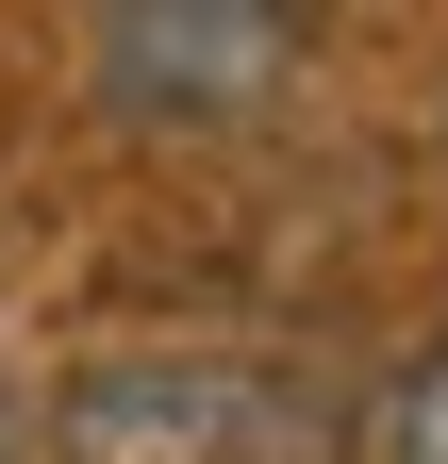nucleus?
Wrapping results in <instances>:
<instances>
[{"label": "nucleus", "mask_w": 448, "mask_h": 464, "mask_svg": "<svg viewBox=\"0 0 448 464\" xmlns=\"http://www.w3.org/2000/svg\"><path fill=\"white\" fill-rule=\"evenodd\" d=\"M0 464H50V448H34V415H17V398H0Z\"/></svg>", "instance_id": "obj_3"}, {"label": "nucleus", "mask_w": 448, "mask_h": 464, "mask_svg": "<svg viewBox=\"0 0 448 464\" xmlns=\"http://www.w3.org/2000/svg\"><path fill=\"white\" fill-rule=\"evenodd\" d=\"M50 464H332V415L266 365H100L50 415Z\"/></svg>", "instance_id": "obj_1"}, {"label": "nucleus", "mask_w": 448, "mask_h": 464, "mask_svg": "<svg viewBox=\"0 0 448 464\" xmlns=\"http://www.w3.org/2000/svg\"><path fill=\"white\" fill-rule=\"evenodd\" d=\"M83 50H100V100L117 116H249V100H283L299 17H266V0H133Z\"/></svg>", "instance_id": "obj_2"}]
</instances>
